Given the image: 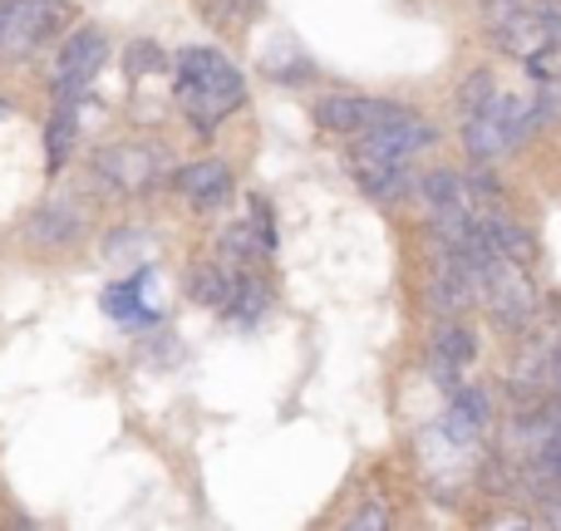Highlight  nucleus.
<instances>
[{
  "instance_id": "nucleus-25",
  "label": "nucleus",
  "mask_w": 561,
  "mask_h": 531,
  "mask_svg": "<svg viewBox=\"0 0 561 531\" xmlns=\"http://www.w3.org/2000/svg\"><path fill=\"white\" fill-rule=\"evenodd\" d=\"M552 379H557V389H561V345H557V359H552Z\"/></svg>"
},
{
  "instance_id": "nucleus-6",
  "label": "nucleus",
  "mask_w": 561,
  "mask_h": 531,
  "mask_svg": "<svg viewBox=\"0 0 561 531\" xmlns=\"http://www.w3.org/2000/svg\"><path fill=\"white\" fill-rule=\"evenodd\" d=\"M359 138H365V148H375V153H385V158H399V163H409L414 153H424V148L434 143V124H428V118H419L414 108L389 104L385 114H379L375 124H369Z\"/></svg>"
},
{
  "instance_id": "nucleus-10",
  "label": "nucleus",
  "mask_w": 561,
  "mask_h": 531,
  "mask_svg": "<svg viewBox=\"0 0 561 531\" xmlns=\"http://www.w3.org/2000/svg\"><path fill=\"white\" fill-rule=\"evenodd\" d=\"M389 104H375V99H359V94H330L316 104V124L330 128V134H365Z\"/></svg>"
},
{
  "instance_id": "nucleus-18",
  "label": "nucleus",
  "mask_w": 561,
  "mask_h": 531,
  "mask_svg": "<svg viewBox=\"0 0 561 531\" xmlns=\"http://www.w3.org/2000/svg\"><path fill=\"white\" fill-rule=\"evenodd\" d=\"M424 197H428V207H454V203H468V187H463V177L458 173H428L424 177Z\"/></svg>"
},
{
  "instance_id": "nucleus-4",
  "label": "nucleus",
  "mask_w": 561,
  "mask_h": 531,
  "mask_svg": "<svg viewBox=\"0 0 561 531\" xmlns=\"http://www.w3.org/2000/svg\"><path fill=\"white\" fill-rule=\"evenodd\" d=\"M483 300L503 335L527 330V320L537 315V290H533V280H527V270L517 262H503V256L483 270Z\"/></svg>"
},
{
  "instance_id": "nucleus-9",
  "label": "nucleus",
  "mask_w": 561,
  "mask_h": 531,
  "mask_svg": "<svg viewBox=\"0 0 561 531\" xmlns=\"http://www.w3.org/2000/svg\"><path fill=\"white\" fill-rule=\"evenodd\" d=\"M350 177H355L359 193H369V197H399L409 187L404 163L375 153V148H355V153H350Z\"/></svg>"
},
{
  "instance_id": "nucleus-12",
  "label": "nucleus",
  "mask_w": 561,
  "mask_h": 531,
  "mask_svg": "<svg viewBox=\"0 0 561 531\" xmlns=\"http://www.w3.org/2000/svg\"><path fill=\"white\" fill-rule=\"evenodd\" d=\"M478 232H483V246H488V252L503 256V262L527 266V262L537 256L533 232H527V227H517L513 217H503V212H483V217H478Z\"/></svg>"
},
{
  "instance_id": "nucleus-22",
  "label": "nucleus",
  "mask_w": 561,
  "mask_h": 531,
  "mask_svg": "<svg viewBox=\"0 0 561 531\" xmlns=\"http://www.w3.org/2000/svg\"><path fill=\"white\" fill-rule=\"evenodd\" d=\"M222 252L227 256H242V266H247V256H252V232H247V227H232V232L222 236Z\"/></svg>"
},
{
  "instance_id": "nucleus-11",
  "label": "nucleus",
  "mask_w": 561,
  "mask_h": 531,
  "mask_svg": "<svg viewBox=\"0 0 561 531\" xmlns=\"http://www.w3.org/2000/svg\"><path fill=\"white\" fill-rule=\"evenodd\" d=\"M173 187L187 197L193 207H217V203H227V193H232V173H227L222 163H187V168H178L173 173Z\"/></svg>"
},
{
  "instance_id": "nucleus-16",
  "label": "nucleus",
  "mask_w": 561,
  "mask_h": 531,
  "mask_svg": "<svg viewBox=\"0 0 561 531\" xmlns=\"http://www.w3.org/2000/svg\"><path fill=\"white\" fill-rule=\"evenodd\" d=\"M468 359H473V339H468V330L463 325H438L434 365L438 369H458V365H468Z\"/></svg>"
},
{
  "instance_id": "nucleus-24",
  "label": "nucleus",
  "mask_w": 561,
  "mask_h": 531,
  "mask_svg": "<svg viewBox=\"0 0 561 531\" xmlns=\"http://www.w3.org/2000/svg\"><path fill=\"white\" fill-rule=\"evenodd\" d=\"M197 5L213 10V15H227V5H232V0H197Z\"/></svg>"
},
{
  "instance_id": "nucleus-1",
  "label": "nucleus",
  "mask_w": 561,
  "mask_h": 531,
  "mask_svg": "<svg viewBox=\"0 0 561 531\" xmlns=\"http://www.w3.org/2000/svg\"><path fill=\"white\" fill-rule=\"evenodd\" d=\"M178 99H183L193 128L213 134V128L247 99L242 69H237L227 55H217V49H183V55H178Z\"/></svg>"
},
{
  "instance_id": "nucleus-26",
  "label": "nucleus",
  "mask_w": 561,
  "mask_h": 531,
  "mask_svg": "<svg viewBox=\"0 0 561 531\" xmlns=\"http://www.w3.org/2000/svg\"><path fill=\"white\" fill-rule=\"evenodd\" d=\"M5 114H10V104H0V118H5Z\"/></svg>"
},
{
  "instance_id": "nucleus-19",
  "label": "nucleus",
  "mask_w": 561,
  "mask_h": 531,
  "mask_svg": "<svg viewBox=\"0 0 561 531\" xmlns=\"http://www.w3.org/2000/svg\"><path fill=\"white\" fill-rule=\"evenodd\" d=\"M45 148H49V168H65V158H69V148H75V114H59L55 124H49V134H45Z\"/></svg>"
},
{
  "instance_id": "nucleus-14",
  "label": "nucleus",
  "mask_w": 561,
  "mask_h": 531,
  "mask_svg": "<svg viewBox=\"0 0 561 531\" xmlns=\"http://www.w3.org/2000/svg\"><path fill=\"white\" fill-rule=\"evenodd\" d=\"M79 227H84V217H79L75 207L49 203L45 212H35V222H30V236H35L39 246H69L79 236Z\"/></svg>"
},
{
  "instance_id": "nucleus-13",
  "label": "nucleus",
  "mask_w": 561,
  "mask_h": 531,
  "mask_svg": "<svg viewBox=\"0 0 561 531\" xmlns=\"http://www.w3.org/2000/svg\"><path fill=\"white\" fill-rule=\"evenodd\" d=\"M483 424H488V399L478 394V389H458L444 414V434L454 438V443H473V438L483 434Z\"/></svg>"
},
{
  "instance_id": "nucleus-5",
  "label": "nucleus",
  "mask_w": 561,
  "mask_h": 531,
  "mask_svg": "<svg viewBox=\"0 0 561 531\" xmlns=\"http://www.w3.org/2000/svg\"><path fill=\"white\" fill-rule=\"evenodd\" d=\"M65 20V0H0V49L30 55Z\"/></svg>"
},
{
  "instance_id": "nucleus-2",
  "label": "nucleus",
  "mask_w": 561,
  "mask_h": 531,
  "mask_svg": "<svg viewBox=\"0 0 561 531\" xmlns=\"http://www.w3.org/2000/svg\"><path fill=\"white\" fill-rule=\"evenodd\" d=\"M493 39L503 55L537 65L547 74V65L561 49V15H552V10H517V0H493Z\"/></svg>"
},
{
  "instance_id": "nucleus-20",
  "label": "nucleus",
  "mask_w": 561,
  "mask_h": 531,
  "mask_svg": "<svg viewBox=\"0 0 561 531\" xmlns=\"http://www.w3.org/2000/svg\"><path fill=\"white\" fill-rule=\"evenodd\" d=\"M488 99H493V74H483V69H478V74H468L463 84H458V108H463V118L478 114Z\"/></svg>"
},
{
  "instance_id": "nucleus-8",
  "label": "nucleus",
  "mask_w": 561,
  "mask_h": 531,
  "mask_svg": "<svg viewBox=\"0 0 561 531\" xmlns=\"http://www.w3.org/2000/svg\"><path fill=\"white\" fill-rule=\"evenodd\" d=\"M94 168H99V177H104L108 187H118V193H148L153 177H158V158L148 153V148H138V143L99 148Z\"/></svg>"
},
{
  "instance_id": "nucleus-17",
  "label": "nucleus",
  "mask_w": 561,
  "mask_h": 531,
  "mask_svg": "<svg viewBox=\"0 0 561 531\" xmlns=\"http://www.w3.org/2000/svg\"><path fill=\"white\" fill-rule=\"evenodd\" d=\"M187 290H193L197 305H213V310H227V300H232V280L222 276V266H203V270H193Z\"/></svg>"
},
{
  "instance_id": "nucleus-7",
  "label": "nucleus",
  "mask_w": 561,
  "mask_h": 531,
  "mask_svg": "<svg viewBox=\"0 0 561 531\" xmlns=\"http://www.w3.org/2000/svg\"><path fill=\"white\" fill-rule=\"evenodd\" d=\"M104 59H108V39L99 35V30H79V35H69V45L59 49V59H55L59 104H75V99L89 89V79L104 69Z\"/></svg>"
},
{
  "instance_id": "nucleus-21",
  "label": "nucleus",
  "mask_w": 561,
  "mask_h": 531,
  "mask_svg": "<svg viewBox=\"0 0 561 531\" xmlns=\"http://www.w3.org/2000/svg\"><path fill=\"white\" fill-rule=\"evenodd\" d=\"M542 467L561 483V424L547 434V443H542Z\"/></svg>"
},
{
  "instance_id": "nucleus-15",
  "label": "nucleus",
  "mask_w": 561,
  "mask_h": 531,
  "mask_svg": "<svg viewBox=\"0 0 561 531\" xmlns=\"http://www.w3.org/2000/svg\"><path fill=\"white\" fill-rule=\"evenodd\" d=\"M266 310H272V290H266L262 280H237L232 300H227V315L242 320V325H256Z\"/></svg>"
},
{
  "instance_id": "nucleus-23",
  "label": "nucleus",
  "mask_w": 561,
  "mask_h": 531,
  "mask_svg": "<svg viewBox=\"0 0 561 531\" xmlns=\"http://www.w3.org/2000/svg\"><path fill=\"white\" fill-rule=\"evenodd\" d=\"M355 527H389V517L379 512V507H369V512H359V517H355Z\"/></svg>"
},
{
  "instance_id": "nucleus-3",
  "label": "nucleus",
  "mask_w": 561,
  "mask_h": 531,
  "mask_svg": "<svg viewBox=\"0 0 561 531\" xmlns=\"http://www.w3.org/2000/svg\"><path fill=\"white\" fill-rule=\"evenodd\" d=\"M537 124V104L533 99H517V94H493L478 114H468L463 124V143L478 163H493L503 158L507 148H517Z\"/></svg>"
}]
</instances>
